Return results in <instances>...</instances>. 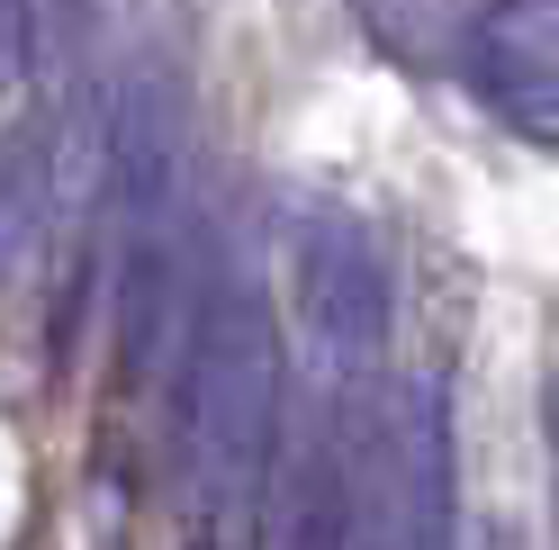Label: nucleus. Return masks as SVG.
<instances>
[{
  "label": "nucleus",
  "instance_id": "5",
  "mask_svg": "<svg viewBox=\"0 0 559 550\" xmlns=\"http://www.w3.org/2000/svg\"><path fill=\"white\" fill-rule=\"evenodd\" d=\"M37 190H46V135H37L27 154L0 163V253H10V235H19L27 217H37Z\"/></svg>",
  "mask_w": 559,
  "mask_h": 550
},
{
  "label": "nucleus",
  "instance_id": "3",
  "mask_svg": "<svg viewBox=\"0 0 559 550\" xmlns=\"http://www.w3.org/2000/svg\"><path fill=\"white\" fill-rule=\"evenodd\" d=\"M361 541V488L343 469V442L317 433L271 488V550H353Z\"/></svg>",
  "mask_w": 559,
  "mask_h": 550
},
{
  "label": "nucleus",
  "instance_id": "1",
  "mask_svg": "<svg viewBox=\"0 0 559 550\" xmlns=\"http://www.w3.org/2000/svg\"><path fill=\"white\" fill-rule=\"evenodd\" d=\"M280 253H289V298H298V325L317 334V352L334 370L379 361L389 316H397L379 235L353 208H334V199H298V208L280 217Z\"/></svg>",
  "mask_w": 559,
  "mask_h": 550
},
{
  "label": "nucleus",
  "instance_id": "4",
  "mask_svg": "<svg viewBox=\"0 0 559 550\" xmlns=\"http://www.w3.org/2000/svg\"><path fill=\"white\" fill-rule=\"evenodd\" d=\"M361 27L379 37V55L415 63V73H469L487 10L478 0H361Z\"/></svg>",
  "mask_w": 559,
  "mask_h": 550
},
{
  "label": "nucleus",
  "instance_id": "2",
  "mask_svg": "<svg viewBox=\"0 0 559 550\" xmlns=\"http://www.w3.org/2000/svg\"><path fill=\"white\" fill-rule=\"evenodd\" d=\"M451 478H461V452H451V388L415 380L406 416H397V505H406V541L415 550H451Z\"/></svg>",
  "mask_w": 559,
  "mask_h": 550
}]
</instances>
